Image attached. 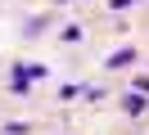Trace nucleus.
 Here are the masks:
<instances>
[{
	"label": "nucleus",
	"mask_w": 149,
	"mask_h": 135,
	"mask_svg": "<svg viewBox=\"0 0 149 135\" xmlns=\"http://www.w3.org/2000/svg\"><path fill=\"white\" fill-rule=\"evenodd\" d=\"M127 5H131V0H113V9H127Z\"/></svg>",
	"instance_id": "obj_2"
},
{
	"label": "nucleus",
	"mask_w": 149,
	"mask_h": 135,
	"mask_svg": "<svg viewBox=\"0 0 149 135\" xmlns=\"http://www.w3.org/2000/svg\"><path fill=\"white\" fill-rule=\"evenodd\" d=\"M140 108H145V104H140V90H136V95L127 99V113H131V117H140Z\"/></svg>",
	"instance_id": "obj_1"
}]
</instances>
